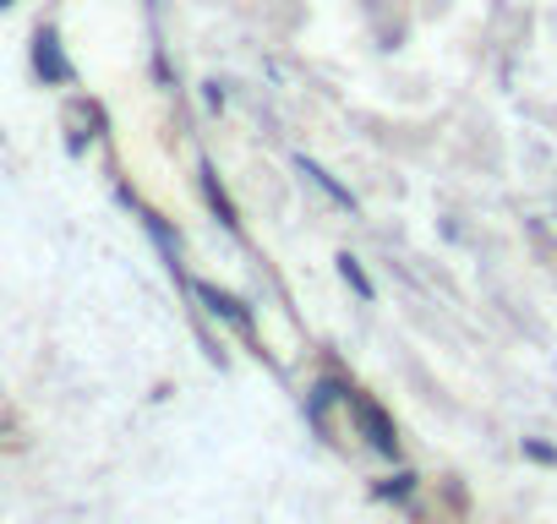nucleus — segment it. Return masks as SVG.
I'll list each match as a JSON object with an SVG mask.
<instances>
[{"label":"nucleus","mask_w":557,"mask_h":524,"mask_svg":"<svg viewBox=\"0 0 557 524\" xmlns=\"http://www.w3.org/2000/svg\"><path fill=\"white\" fill-rule=\"evenodd\" d=\"M350 410H356V426H361V437H367V442H372L383 459H399V432H394L388 410H383L377 399L356 394V388H350Z\"/></svg>","instance_id":"obj_1"},{"label":"nucleus","mask_w":557,"mask_h":524,"mask_svg":"<svg viewBox=\"0 0 557 524\" xmlns=\"http://www.w3.org/2000/svg\"><path fill=\"white\" fill-rule=\"evenodd\" d=\"M34 66H39V77H45V83H72V66H66V55H61V39H55V28H39Z\"/></svg>","instance_id":"obj_2"},{"label":"nucleus","mask_w":557,"mask_h":524,"mask_svg":"<svg viewBox=\"0 0 557 524\" xmlns=\"http://www.w3.org/2000/svg\"><path fill=\"white\" fill-rule=\"evenodd\" d=\"M191 296H197V301H202V307H208L213 317H224L230 328H240V334H251V317H246V307H240L235 296H224V290H213V285H202V279L191 285Z\"/></svg>","instance_id":"obj_3"},{"label":"nucleus","mask_w":557,"mask_h":524,"mask_svg":"<svg viewBox=\"0 0 557 524\" xmlns=\"http://www.w3.org/2000/svg\"><path fill=\"white\" fill-rule=\"evenodd\" d=\"M296 170H301V175H307V180H312V186L329 197V202H339V208H356V197H350V191H345V186H339V180H334V175L318 164V159H307V153H301V159H296Z\"/></svg>","instance_id":"obj_4"},{"label":"nucleus","mask_w":557,"mask_h":524,"mask_svg":"<svg viewBox=\"0 0 557 524\" xmlns=\"http://www.w3.org/2000/svg\"><path fill=\"white\" fill-rule=\"evenodd\" d=\"M202 191H208V202H213V213H219V224H224V229H240V213H235V202L224 197V186H219V175H213V164H202Z\"/></svg>","instance_id":"obj_5"},{"label":"nucleus","mask_w":557,"mask_h":524,"mask_svg":"<svg viewBox=\"0 0 557 524\" xmlns=\"http://www.w3.org/2000/svg\"><path fill=\"white\" fill-rule=\"evenodd\" d=\"M345 394H350V388H339L334 377H323V383L312 388V399H307V421L323 432V426H329V404H334V399H345Z\"/></svg>","instance_id":"obj_6"},{"label":"nucleus","mask_w":557,"mask_h":524,"mask_svg":"<svg viewBox=\"0 0 557 524\" xmlns=\"http://www.w3.org/2000/svg\"><path fill=\"white\" fill-rule=\"evenodd\" d=\"M339 279H345V285H350V290H356L361 301H372V296H377V290H372V279H367V269H361V262H356L350 251L339 257Z\"/></svg>","instance_id":"obj_7"},{"label":"nucleus","mask_w":557,"mask_h":524,"mask_svg":"<svg viewBox=\"0 0 557 524\" xmlns=\"http://www.w3.org/2000/svg\"><path fill=\"white\" fill-rule=\"evenodd\" d=\"M410 491H416V475H410V470H399L394 481H383V486H377V497H399V502H405Z\"/></svg>","instance_id":"obj_8"},{"label":"nucleus","mask_w":557,"mask_h":524,"mask_svg":"<svg viewBox=\"0 0 557 524\" xmlns=\"http://www.w3.org/2000/svg\"><path fill=\"white\" fill-rule=\"evenodd\" d=\"M524 453H530V459H535V464H557V453H552V448H546V442H524Z\"/></svg>","instance_id":"obj_9"},{"label":"nucleus","mask_w":557,"mask_h":524,"mask_svg":"<svg viewBox=\"0 0 557 524\" xmlns=\"http://www.w3.org/2000/svg\"><path fill=\"white\" fill-rule=\"evenodd\" d=\"M7 7H17V0H0V12H7Z\"/></svg>","instance_id":"obj_10"}]
</instances>
